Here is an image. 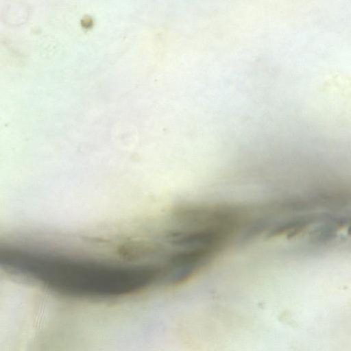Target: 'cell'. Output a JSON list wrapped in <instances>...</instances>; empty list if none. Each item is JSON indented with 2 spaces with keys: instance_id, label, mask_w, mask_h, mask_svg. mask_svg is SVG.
Wrapping results in <instances>:
<instances>
[{
  "instance_id": "6da1fadb",
  "label": "cell",
  "mask_w": 351,
  "mask_h": 351,
  "mask_svg": "<svg viewBox=\"0 0 351 351\" xmlns=\"http://www.w3.org/2000/svg\"><path fill=\"white\" fill-rule=\"evenodd\" d=\"M152 291H153V289H152ZM153 293H154V291H153ZM154 297H155V295H154ZM155 299H156V298H155ZM156 303H157V302H156ZM157 305H158V304H157ZM158 308H159V307H158ZM159 310H160V308H159ZM160 313H161V311H160Z\"/></svg>"
}]
</instances>
